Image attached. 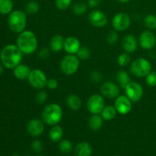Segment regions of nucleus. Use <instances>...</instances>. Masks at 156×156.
Returning <instances> with one entry per match:
<instances>
[{"mask_svg":"<svg viewBox=\"0 0 156 156\" xmlns=\"http://www.w3.org/2000/svg\"><path fill=\"white\" fill-rule=\"evenodd\" d=\"M23 53L18 46L15 44H8L3 47L0 53V59L4 67L14 69L21 62Z\"/></svg>","mask_w":156,"mask_h":156,"instance_id":"1","label":"nucleus"},{"mask_svg":"<svg viewBox=\"0 0 156 156\" xmlns=\"http://www.w3.org/2000/svg\"><path fill=\"white\" fill-rule=\"evenodd\" d=\"M17 46L23 54L29 55L34 53L38 46L37 36L30 30H25L19 34L17 37Z\"/></svg>","mask_w":156,"mask_h":156,"instance_id":"2","label":"nucleus"},{"mask_svg":"<svg viewBox=\"0 0 156 156\" xmlns=\"http://www.w3.org/2000/svg\"><path fill=\"white\" fill-rule=\"evenodd\" d=\"M41 117L46 124L55 126L62 120V110L58 104H49L43 110Z\"/></svg>","mask_w":156,"mask_h":156,"instance_id":"3","label":"nucleus"},{"mask_svg":"<svg viewBox=\"0 0 156 156\" xmlns=\"http://www.w3.org/2000/svg\"><path fill=\"white\" fill-rule=\"evenodd\" d=\"M8 25L14 33L20 34L24 31L27 25V15L21 10L12 11L8 17Z\"/></svg>","mask_w":156,"mask_h":156,"instance_id":"4","label":"nucleus"},{"mask_svg":"<svg viewBox=\"0 0 156 156\" xmlns=\"http://www.w3.org/2000/svg\"><path fill=\"white\" fill-rule=\"evenodd\" d=\"M151 71H152L151 62L145 58H138L131 63L130 72L133 76L136 77H146Z\"/></svg>","mask_w":156,"mask_h":156,"instance_id":"5","label":"nucleus"},{"mask_svg":"<svg viewBox=\"0 0 156 156\" xmlns=\"http://www.w3.org/2000/svg\"><path fill=\"white\" fill-rule=\"evenodd\" d=\"M79 68V59L74 54H67L60 62V69L65 75L72 76L78 71Z\"/></svg>","mask_w":156,"mask_h":156,"instance_id":"6","label":"nucleus"},{"mask_svg":"<svg viewBox=\"0 0 156 156\" xmlns=\"http://www.w3.org/2000/svg\"><path fill=\"white\" fill-rule=\"evenodd\" d=\"M27 80H28L29 84L33 88L41 90L47 86L48 79H47L45 73L42 70L36 69L31 70Z\"/></svg>","mask_w":156,"mask_h":156,"instance_id":"7","label":"nucleus"},{"mask_svg":"<svg viewBox=\"0 0 156 156\" xmlns=\"http://www.w3.org/2000/svg\"><path fill=\"white\" fill-rule=\"evenodd\" d=\"M124 89L126 96L132 102L140 101L144 94L143 86L138 82H131Z\"/></svg>","mask_w":156,"mask_h":156,"instance_id":"8","label":"nucleus"},{"mask_svg":"<svg viewBox=\"0 0 156 156\" xmlns=\"http://www.w3.org/2000/svg\"><path fill=\"white\" fill-rule=\"evenodd\" d=\"M105 107V100L100 94H92L87 101V108L91 114H101Z\"/></svg>","mask_w":156,"mask_h":156,"instance_id":"9","label":"nucleus"},{"mask_svg":"<svg viewBox=\"0 0 156 156\" xmlns=\"http://www.w3.org/2000/svg\"><path fill=\"white\" fill-rule=\"evenodd\" d=\"M130 17L123 12L116 14L112 18V26L117 31H124L130 26Z\"/></svg>","mask_w":156,"mask_h":156,"instance_id":"10","label":"nucleus"},{"mask_svg":"<svg viewBox=\"0 0 156 156\" xmlns=\"http://www.w3.org/2000/svg\"><path fill=\"white\" fill-rule=\"evenodd\" d=\"M114 107L118 114L126 115L132 110V101L126 95H119L115 99Z\"/></svg>","mask_w":156,"mask_h":156,"instance_id":"11","label":"nucleus"},{"mask_svg":"<svg viewBox=\"0 0 156 156\" xmlns=\"http://www.w3.org/2000/svg\"><path fill=\"white\" fill-rule=\"evenodd\" d=\"M88 21L91 25L96 27H103L107 25L108 18L103 12L100 10H93L88 15Z\"/></svg>","mask_w":156,"mask_h":156,"instance_id":"12","label":"nucleus"},{"mask_svg":"<svg viewBox=\"0 0 156 156\" xmlns=\"http://www.w3.org/2000/svg\"><path fill=\"white\" fill-rule=\"evenodd\" d=\"M101 92L102 95L108 98H117L120 93V87L114 82H106L101 87Z\"/></svg>","mask_w":156,"mask_h":156,"instance_id":"13","label":"nucleus"},{"mask_svg":"<svg viewBox=\"0 0 156 156\" xmlns=\"http://www.w3.org/2000/svg\"><path fill=\"white\" fill-rule=\"evenodd\" d=\"M139 44L144 50H151L156 44V37L151 30H144L142 32L139 38Z\"/></svg>","mask_w":156,"mask_h":156,"instance_id":"14","label":"nucleus"},{"mask_svg":"<svg viewBox=\"0 0 156 156\" xmlns=\"http://www.w3.org/2000/svg\"><path fill=\"white\" fill-rule=\"evenodd\" d=\"M27 131L32 136H40L44 131V123L39 119H32L27 123Z\"/></svg>","mask_w":156,"mask_h":156,"instance_id":"15","label":"nucleus"},{"mask_svg":"<svg viewBox=\"0 0 156 156\" xmlns=\"http://www.w3.org/2000/svg\"><path fill=\"white\" fill-rule=\"evenodd\" d=\"M139 41L133 34H128L123 37L122 41V47L123 50L127 53H132L137 50Z\"/></svg>","mask_w":156,"mask_h":156,"instance_id":"16","label":"nucleus"},{"mask_svg":"<svg viewBox=\"0 0 156 156\" xmlns=\"http://www.w3.org/2000/svg\"><path fill=\"white\" fill-rule=\"evenodd\" d=\"M80 47V41L76 37H68L65 39L63 49L68 54H76Z\"/></svg>","mask_w":156,"mask_h":156,"instance_id":"17","label":"nucleus"},{"mask_svg":"<svg viewBox=\"0 0 156 156\" xmlns=\"http://www.w3.org/2000/svg\"><path fill=\"white\" fill-rule=\"evenodd\" d=\"M30 72H31V69L28 66L20 63L14 69L13 73L16 79L19 80H26L28 79Z\"/></svg>","mask_w":156,"mask_h":156,"instance_id":"18","label":"nucleus"},{"mask_svg":"<svg viewBox=\"0 0 156 156\" xmlns=\"http://www.w3.org/2000/svg\"><path fill=\"white\" fill-rule=\"evenodd\" d=\"M64 43H65V39L62 35H54V36L52 37L50 41V50L55 53L61 51L64 48Z\"/></svg>","mask_w":156,"mask_h":156,"instance_id":"19","label":"nucleus"},{"mask_svg":"<svg viewBox=\"0 0 156 156\" xmlns=\"http://www.w3.org/2000/svg\"><path fill=\"white\" fill-rule=\"evenodd\" d=\"M92 153V147L87 142H82L76 145L75 148L76 156H91Z\"/></svg>","mask_w":156,"mask_h":156,"instance_id":"20","label":"nucleus"},{"mask_svg":"<svg viewBox=\"0 0 156 156\" xmlns=\"http://www.w3.org/2000/svg\"><path fill=\"white\" fill-rule=\"evenodd\" d=\"M66 105L69 109L78 111L82 107V100L77 94H71L67 97Z\"/></svg>","mask_w":156,"mask_h":156,"instance_id":"21","label":"nucleus"},{"mask_svg":"<svg viewBox=\"0 0 156 156\" xmlns=\"http://www.w3.org/2000/svg\"><path fill=\"white\" fill-rule=\"evenodd\" d=\"M103 120L101 115L92 114L88 119V126L94 131L99 130L103 125Z\"/></svg>","mask_w":156,"mask_h":156,"instance_id":"22","label":"nucleus"},{"mask_svg":"<svg viewBox=\"0 0 156 156\" xmlns=\"http://www.w3.org/2000/svg\"><path fill=\"white\" fill-rule=\"evenodd\" d=\"M62 136H63V130L59 125L53 126V127L50 129V132H49V137H50V140L54 143L60 141L62 138Z\"/></svg>","mask_w":156,"mask_h":156,"instance_id":"23","label":"nucleus"},{"mask_svg":"<svg viewBox=\"0 0 156 156\" xmlns=\"http://www.w3.org/2000/svg\"><path fill=\"white\" fill-rule=\"evenodd\" d=\"M116 79L120 86L125 88L131 82L129 74L125 70H120L116 74Z\"/></svg>","mask_w":156,"mask_h":156,"instance_id":"24","label":"nucleus"},{"mask_svg":"<svg viewBox=\"0 0 156 156\" xmlns=\"http://www.w3.org/2000/svg\"><path fill=\"white\" fill-rule=\"evenodd\" d=\"M117 113V111L115 107L112 106V105H108V106L104 108L103 111L101 113V115L104 120L109 121V120H112L113 119L115 118Z\"/></svg>","mask_w":156,"mask_h":156,"instance_id":"25","label":"nucleus"},{"mask_svg":"<svg viewBox=\"0 0 156 156\" xmlns=\"http://www.w3.org/2000/svg\"><path fill=\"white\" fill-rule=\"evenodd\" d=\"M13 9L12 0H0V14L9 15Z\"/></svg>","mask_w":156,"mask_h":156,"instance_id":"26","label":"nucleus"},{"mask_svg":"<svg viewBox=\"0 0 156 156\" xmlns=\"http://www.w3.org/2000/svg\"><path fill=\"white\" fill-rule=\"evenodd\" d=\"M40 10V4L37 1L28 2L25 5V12L29 15H35Z\"/></svg>","mask_w":156,"mask_h":156,"instance_id":"27","label":"nucleus"},{"mask_svg":"<svg viewBox=\"0 0 156 156\" xmlns=\"http://www.w3.org/2000/svg\"><path fill=\"white\" fill-rule=\"evenodd\" d=\"M144 24L150 30H156V15L153 14L146 15L144 18Z\"/></svg>","mask_w":156,"mask_h":156,"instance_id":"28","label":"nucleus"},{"mask_svg":"<svg viewBox=\"0 0 156 156\" xmlns=\"http://www.w3.org/2000/svg\"><path fill=\"white\" fill-rule=\"evenodd\" d=\"M88 5L84 2H76L73 6V12L77 15H82L86 12Z\"/></svg>","mask_w":156,"mask_h":156,"instance_id":"29","label":"nucleus"},{"mask_svg":"<svg viewBox=\"0 0 156 156\" xmlns=\"http://www.w3.org/2000/svg\"><path fill=\"white\" fill-rule=\"evenodd\" d=\"M59 149L62 153H69L73 149V143L69 140H62L59 141Z\"/></svg>","mask_w":156,"mask_h":156,"instance_id":"30","label":"nucleus"},{"mask_svg":"<svg viewBox=\"0 0 156 156\" xmlns=\"http://www.w3.org/2000/svg\"><path fill=\"white\" fill-rule=\"evenodd\" d=\"M91 54V50L88 47H81L78 53H76V56L81 60H87L90 58Z\"/></svg>","mask_w":156,"mask_h":156,"instance_id":"31","label":"nucleus"},{"mask_svg":"<svg viewBox=\"0 0 156 156\" xmlns=\"http://www.w3.org/2000/svg\"><path fill=\"white\" fill-rule=\"evenodd\" d=\"M47 99H48V94L45 91H43V90L38 91L35 95V101L38 105H43L47 101Z\"/></svg>","mask_w":156,"mask_h":156,"instance_id":"32","label":"nucleus"},{"mask_svg":"<svg viewBox=\"0 0 156 156\" xmlns=\"http://www.w3.org/2000/svg\"><path fill=\"white\" fill-rule=\"evenodd\" d=\"M130 62V56L127 53H121L117 57V63L120 66H126Z\"/></svg>","mask_w":156,"mask_h":156,"instance_id":"33","label":"nucleus"},{"mask_svg":"<svg viewBox=\"0 0 156 156\" xmlns=\"http://www.w3.org/2000/svg\"><path fill=\"white\" fill-rule=\"evenodd\" d=\"M146 82L149 86H156V71H151L146 76Z\"/></svg>","mask_w":156,"mask_h":156,"instance_id":"34","label":"nucleus"},{"mask_svg":"<svg viewBox=\"0 0 156 156\" xmlns=\"http://www.w3.org/2000/svg\"><path fill=\"white\" fill-rule=\"evenodd\" d=\"M72 4V0H56V6L59 10L64 11Z\"/></svg>","mask_w":156,"mask_h":156,"instance_id":"35","label":"nucleus"},{"mask_svg":"<svg viewBox=\"0 0 156 156\" xmlns=\"http://www.w3.org/2000/svg\"><path fill=\"white\" fill-rule=\"evenodd\" d=\"M119 40L118 34L117 33V30H112L110 32L107 36V41L111 45H114L117 43Z\"/></svg>","mask_w":156,"mask_h":156,"instance_id":"36","label":"nucleus"},{"mask_svg":"<svg viewBox=\"0 0 156 156\" xmlns=\"http://www.w3.org/2000/svg\"><path fill=\"white\" fill-rule=\"evenodd\" d=\"M90 79L93 82L95 83H99L103 79V75L101 72L97 71V70H94L90 73Z\"/></svg>","mask_w":156,"mask_h":156,"instance_id":"37","label":"nucleus"},{"mask_svg":"<svg viewBox=\"0 0 156 156\" xmlns=\"http://www.w3.org/2000/svg\"><path fill=\"white\" fill-rule=\"evenodd\" d=\"M31 149L34 152L40 153L43 150V143H41V140H35L31 143Z\"/></svg>","mask_w":156,"mask_h":156,"instance_id":"38","label":"nucleus"},{"mask_svg":"<svg viewBox=\"0 0 156 156\" xmlns=\"http://www.w3.org/2000/svg\"><path fill=\"white\" fill-rule=\"evenodd\" d=\"M50 55V50L47 47H44L38 52V57L41 59H46Z\"/></svg>","mask_w":156,"mask_h":156,"instance_id":"39","label":"nucleus"},{"mask_svg":"<svg viewBox=\"0 0 156 156\" xmlns=\"http://www.w3.org/2000/svg\"><path fill=\"white\" fill-rule=\"evenodd\" d=\"M47 86L51 90H54L56 89V88L58 87V82L56 79H50L47 80Z\"/></svg>","mask_w":156,"mask_h":156,"instance_id":"40","label":"nucleus"},{"mask_svg":"<svg viewBox=\"0 0 156 156\" xmlns=\"http://www.w3.org/2000/svg\"><path fill=\"white\" fill-rule=\"evenodd\" d=\"M100 3L101 0H88V5L92 9L98 7L100 5Z\"/></svg>","mask_w":156,"mask_h":156,"instance_id":"41","label":"nucleus"},{"mask_svg":"<svg viewBox=\"0 0 156 156\" xmlns=\"http://www.w3.org/2000/svg\"><path fill=\"white\" fill-rule=\"evenodd\" d=\"M3 66H4L2 65V62H0V75L2 74V73H3Z\"/></svg>","mask_w":156,"mask_h":156,"instance_id":"42","label":"nucleus"},{"mask_svg":"<svg viewBox=\"0 0 156 156\" xmlns=\"http://www.w3.org/2000/svg\"><path fill=\"white\" fill-rule=\"evenodd\" d=\"M117 1H118L119 2H120V3H123V4H124V3H127V2H129L130 1V0H117Z\"/></svg>","mask_w":156,"mask_h":156,"instance_id":"43","label":"nucleus"},{"mask_svg":"<svg viewBox=\"0 0 156 156\" xmlns=\"http://www.w3.org/2000/svg\"><path fill=\"white\" fill-rule=\"evenodd\" d=\"M12 156H19L18 155H16V154H15V155H12Z\"/></svg>","mask_w":156,"mask_h":156,"instance_id":"44","label":"nucleus"},{"mask_svg":"<svg viewBox=\"0 0 156 156\" xmlns=\"http://www.w3.org/2000/svg\"><path fill=\"white\" fill-rule=\"evenodd\" d=\"M114 156H120V155H114Z\"/></svg>","mask_w":156,"mask_h":156,"instance_id":"45","label":"nucleus"},{"mask_svg":"<svg viewBox=\"0 0 156 156\" xmlns=\"http://www.w3.org/2000/svg\"><path fill=\"white\" fill-rule=\"evenodd\" d=\"M37 156H43V155H37Z\"/></svg>","mask_w":156,"mask_h":156,"instance_id":"46","label":"nucleus"}]
</instances>
